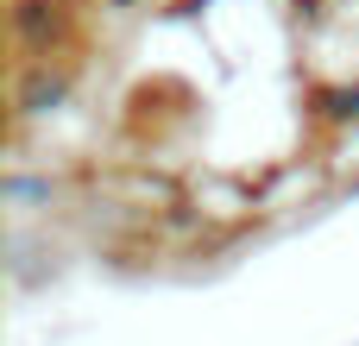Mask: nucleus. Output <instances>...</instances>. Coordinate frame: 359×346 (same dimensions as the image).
I'll return each mask as SVG.
<instances>
[]
</instances>
